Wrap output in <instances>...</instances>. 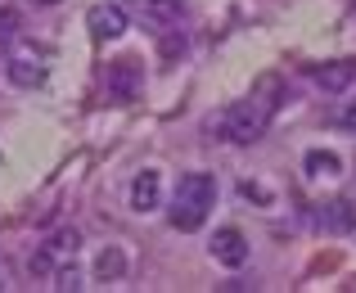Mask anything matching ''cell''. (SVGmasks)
Masks as SVG:
<instances>
[{
  "instance_id": "1",
  "label": "cell",
  "mask_w": 356,
  "mask_h": 293,
  "mask_svg": "<svg viewBox=\"0 0 356 293\" xmlns=\"http://www.w3.org/2000/svg\"><path fill=\"white\" fill-rule=\"evenodd\" d=\"M212 207H217V176H208V172L181 176V185L172 194V225L176 230H185V235L203 230Z\"/></svg>"
},
{
  "instance_id": "2",
  "label": "cell",
  "mask_w": 356,
  "mask_h": 293,
  "mask_svg": "<svg viewBox=\"0 0 356 293\" xmlns=\"http://www.w3.org/2000/svg\"><path fill=\"white\" fill-rule=\"evenodd\" d=\"M270 113H275V104H270V100L248 95V100L230 104V109L221 113L217 122H212V131H221V140H230V145H252V140L266 136Z\"/></svg>"
},
{
  "instance_id": "3",
  "label": "cell",
  "mask_w": 356,
  "mask_h": 293,
  "mask_svg": "<svg viewBox=\"0 0 356 293\" xmlns=\"http://www.w3.org/2000/svg\"><path fill=\"white\" fill-rule=\"evenodd\" d=\"M5 77L14 81V86H23V90L41 86V81H45V54H36V50H18V54H9Z\"/></svg>"
},
{
  "instance_id": "4",
  "label": "cell",
  "mask_w": 356,
  "mask_h": 293,
  "mask_svg": "<svg viewBox=\"0 0 356 293\" xmlns=\"http://www.w3.org/2000/svg\"><path fill=\"white\" fill-rule=\"evenodd\" d=\"M212 258L221 262V267H230V271H239L243 262H248V239H243V235L235 230V225H226V230H217L212 235Z\"/></svg>"
},
{
  "instance_id": "5",
  "label": "cell",
  "mask_w": 356,
  "mask_h": 293,
  "mask_svg": "<svg viewBox=\"0 0 356 293\" xmlns=\"http://www.w3.org/2000/svg\"><path fill=\"white\" fill-rule=\"evenodd\" d=\"M86 23H90V36H95V41H118V36L127 32V9L122 5H95Z\"/></svg>"
},
{
  "instance_id": "6",
  "label": "cell",
  "mask_w": 356,
  "mask_h": 293,
  "mask_svg": "<svg viewBox=\"0 0 356 293\" xmlns=\"http://www.w3.org/2000/svg\"><path fill=\"white\" fill-rule=\"evenodd\" d=\"M158 203H163V176H158L154 167H145V172L131 181V207H136V212H154Z\"/></svg>"
},
{
  "instance_id": "7",
  "label": "cell",
  "mask_w": 356,
  "mask_h": 293,
  "mask_svg": "<svg viewBox=\"0 0 356 293\" xmlns=\"http://www.w3.org/2000/svg\"><path fill=\"white\" fill-rule=\"evenodd\" d=\"M136 90H140V68L131 59H122L108 68V95L113 100H136Z\"/></svg>"
},
{
  "instance_id": "8",
  "label": "cell",
  "mask_w": 356,
  "mask_h": 293,
  "mask_svg": "<svg viewBox=\"0 0 356 293\" xmlns=\"http://www.w3.org/2000/svg\"><path fill=\"white\" fill-rule=\"evenodd\" d=\"M321 225L330 235H352L356 230V212H352V198H334V203L321 207Z\"/></svg>"
},
{
  "instance_id": "9",
  "label": "cell",
  "mask_w": 356,
  "mask_h": 293,
  "mask_svg": "<svg viewBox=\"0 0 356 293\" xmlns=\"http://www.w3.org/2000/svg\"><path fill=\"white\" fill-rule=\"evenodd\" d=\"M352 81H356V63H330V68L316 72V86H321V90H334V95H339V90H348Z\"/></svg>"
},
{
  "instance_id": "10",
  "label": "cell",
  "mask_w": 356,
  "mask_h": 293,
  "mask_svg": "<svg viewBox=\"0 0 356 293\" xmlns=\"http://www.w3.org/2000/svg\"><path fill=\"white\" fill-rule=\"evenodd\" d=\"M95 276L104 280V285H113V280H122V276H127V253L108 244V248L95 258Z\"/></svg>"
},
{
  "instance_id": "11",
  "label": "cell",
  "mask_w": 356,
  "mask_h": 293,
  "mask_svg": "<svg viewBox=\"0 0 356 293\" xmlns=\"http://www.w3.org/2000/svg\"><path fill=\"white\" fill-rule=\"evenodd\" d=\"M302 167H307V176H339V172H343L339 154H330V149H312Z\"/></svg>"
},
{
  "instance_id": "12",
  "label": "cell",
  "mask_w": 356,
  "mask_h": 293,
  "mask_svg": "<svg viewBox=\"0 0 356 293\" xmlns=\"http://www.w3.org/2000/svg\"><path fill=\"white\" fill-rule=\"evenodd\" d=\"M140 9H145L154 23H172V18H181L185 0H140Z\"/></svg>"
},
{
  "instance_id": "13",
  "label": "cell",
  "mask_w": 356,
  "mask_h": 293,
  "mask_svg": "<svg viewBox=\"0 0 356 293\" xmlns=\"http://www.w3.org/2000/svg\"><path fill=\"white\" fill-rule=\"evenodd\" d=\"M54 280H59L54 289H81V276H77V267H59V271H54Z\"/></svg>"
},
{
  "instance_id": "14",
  "label": "cell",
  "mask_w": 356,
  "mask_h": 293,
  "mask_svg": "<svg viewBox=\"0 0 356 293\" xmlns=\"http://www.w3.org/2000/svg\"><path fill=\"white\" fill-rule=\"evenodd\" d=\"M14 14H0V50H9V45H14Z\"/></svg>"
},
{
  "instance_id": "15",
  "label": "cell",
  "mask_w": 356,
  "mask_h": 293,
  "mask_svg": "<svg viewBox=\"0 0 356 293\" xmlns=\"http://www.w3.org/2000/svg\"><path fill=\"white\" fill-rule=\"evenodd\" d=\"M343 127H348V131H356V100L348 104V109H343Z\"/></svg>"
},
{
  "instance_id": "16",
  "label": "cell",
  "mask_w": 356,
  "mask_h": 293,
  "mask_svg": "<svg viewBox=\"0 0 356 293\" xmlns=\"http://www.w3.org/2000/svg\"><path fill=\"white\" fill-rule=\"evenodd\" d=\"M32 5H41V9H50V5H59V0H32Z\"/></svg>"
}]
</instances>
